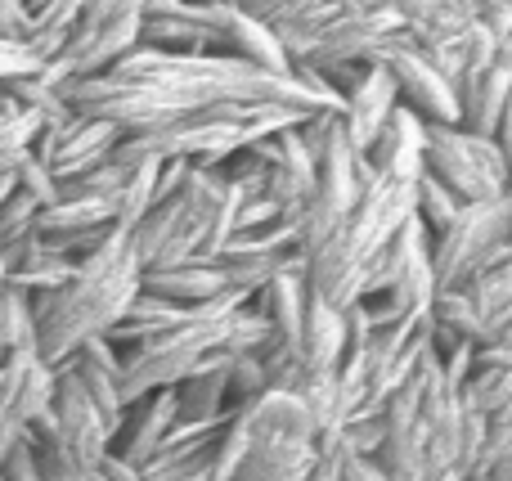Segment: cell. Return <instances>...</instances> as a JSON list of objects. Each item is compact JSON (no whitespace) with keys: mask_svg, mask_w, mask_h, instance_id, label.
<instances>
[{"mask_svg":"<svg viewBox=\"0 0 512 481\" xmlns=\"http://www.w3.org/2000/svg\"><path fill=\"white\" fill-rule=\"evenodd\" d=\"M0 347L9 356L18 351H36V315H32V297L18 293V288L5 284L0 293Z\"/></svg>","mask_w":512,"mask_h":481,"instance_id":"cell-28","label":"cell"},{"mask_svg":"<svg viewBox=\"0 0 512 481\" xmlns=\"http://www.w3.org/2000/svg\"><path fill=\"white\" fill-rule=\"evenodd\" d=\"M207 459H212V450L198 459H185V464H149L140 468L135 481H207Z\"/></svg>","mask_w":512,"mask_h":481,"instance_id":"cell-33","label":"cell"},{"mask_svg":"<svg viewBox=\"0 0 512 481\" xmlns=\"http://www.w3.org/2000/svg\"><path fill=\"white\" fill-rule=\"evenodd\" d=\"M297 360L306 374H333L342 360V311L328 306L306 288V311H301V333H297Z\"/></svg>","mask_w":512,"mask_h":481,"instance_id":"cell-18","label":"cell"},{"mask_svg":"<svg viewBox=\"0 0 512 481\" xmlns=\"http://www.w3.org/2000/svg\"><path fill=\"white\" fill-rule=\"evenodd\" d=\"M486 477L490 481H512V455H504V459H495V464L486 468Z\"/></svg>","mask_w":512,"mask_h":481,"instance_id":"cell-39","label":"cell"},{"mask_svg":"<svg viewBox=\"0 0 512 481\" xmlns=\"http://www.w3.org/2000/svg\"><path fill=\"white\" fill-rule=\"evenodd\" d=\"M54 396V365H45L36 351H18L0 369V459L27 441L32 423L50 410Z\"/></svg>","mask_w":512,"mask_h":481,"instance_id":"cell-9","label":"cell"},{"mask_svg":"<svg viewBox=\"0 0 512 481\" xmlns=\"http://www.w3.org/2000/svg\"><path fill=\"white\" fill-rule=\"evenodd\" d=\"M216 54H230V59H243V63H252V68H265V72H292L274 27L261 23V18L239 14V9H230V18H225L221 36H216Z\"/></svg>","mask_w":512,"mask_h":481,"instance_id":"cell-19","label":"cell"},{"mask_svg":"<svg viewBox=\"0 0 512 481\" xmlns=\"http://www.w3.org/2000/svg\"><path fill=\"white\" fill-rule=\"evenodd\" d=\"M504 455H512V410L499 414V419H490L486 441H481V455H477V468H490Z\"/></svg>","mask_w":512,"mask_h":481,"instance_id":"cell-34","label":"cell"},{"mask_svg":"<svg viewBox=\"0 0 512 481\" xmlns=\"http://www.w3.org/2000/svg\"><path fill=\"white\" fill-rule=\"evenodd\" d=\"M225 329H230V315L207 320L189 306L185 324L135 342V347H122V405L140 401L144 392H158V387L185 383L212 360H225Z\"/></svg>","mask_w":512,"mask_h":481,"instance_id":"cell-4","label":"cell"},{"mask_svg":"<svg viewBox=\"0 0 512 481\" xmlns=\"http://www.w3.org/2000/svg\"><path fill=\"white\" fill-rule=\"evenodd\" d=\"M230 0H149L140 18V45L167 54H216Z\"/></svg>","mask_w":512,"mask_h":481,"instance_id":"cell-7","label":"cell"},{"mask_svg":"<svg viewBox=\"0 0 512 481\" xmlns=\"http://www.w3.org/2000/svg\"><path fill=\"white\" fill-rule=\"evenodd\" d=\"M495 140H499V149H504V167H508V189H512V131H499Z\"/></svg>","mask_w":512,"mask_h":481,"instance_id":"cell-40","label":"cell"},{"mask_svg":"<svg viewBox=\"0 0 512 481\" xmlns=\"http://www.w3.org/2000/svg\"><path fill=\"white\" fill-rule=\"evenodd\" d=\"M423 144H427V122L414 108L396 104L391 117L382 122V131L373 135V144L360 153L369 162L373 176L387 180H418L423 176Z\"/></svg>","mask_w":512,"mask_h":481,"instance_id":"cell-13","label":"cell"},{"mask_svg":"<svg viewBox=\"0 0 512 481\" xmlns=\"http://www.w3.org/2000/svg\"><path fill=\"white\" fill-rule=\"evenodd\" d=\"M0 481H41V464H36L32 441H18V446L0 459Z\"/></svg>","mask_w":512,"mask_h":481,"instance_id":"cell-35","label":"cell"},{"mask_svg":"<svg viewBox=\"0 0 512 481\" xmlns=\"http://www.w3.org/2000/svg\"><path fill=\"white\" fill-rule=\"evenodd\" d=\"M481 347L512 351V302H508V306H499V311L486 320V333H481Z\"/></svg>","mask_w":512,"mask_h":481,"instance_id":"cell-37","label":"cell"},{"mask_svg":"<svg viewBox=\"0 0 512 481\" xmlns=\"http://www.w3.org/2000/svg\"><path fill=\"white\" fill-rule=\"evenodd\" d=\"M180 423V410H176V387H158V392H144L140 401L126 405L122 423L113 432V446L108 455H117L122 464H131L135 473L149 468L158 459L162 441L171 437V428Z\"/></svg>","mask_w":512,"mask_h":481,"instance_id":"cell-12","label":"cell"},{"mask_svg":"<svg viewBox=\"0 0 512 481\" xmlns=\"http://www.w3.org/2000/svg\"><path fill=\"white\" fill-rule=\"evenodd\" d=\"M117 140H122V131L108 122H99V117H81V113H63L54 117V122L41 126V135H36L32 153L50 167V176L59 180H77L86 176L90 167H99V162L113 158Z\"/></svg>","mask_w":512,"mask_h":481,"instance_id":"cell-8","label":"cell"},{"mask_svg":"<svg viewBox=\"0 0 512 481\" xmlns=\"http://www.w3.org/2000/svg\"><path fill=\"white\" fill-rule=\"evenodd\" d=\"M63 365L77 374L81 392H86L90 401H95V410L104 414L108 432H117V423H122V414H126V405H122V351H117L108 338H90V342H81Z\"/></svg>","mask_w":512,"mask_h":481,"instance_id":"cell-15","label":"cell"},{"mask_svg":"<svg viewBox=\"0 0 512 481\" xmlns=\"http://www.w3.org/2000/svg\"><path fill=\"white\" fill-rule=\"evenodd\" d=\"M230 360V356H225ZM225 360H212L185 383H176V410L180 423H225L230 419V374Z\"/></svg>","mask_w":512,"mask_h":481,"instance_id":"cell-21","label":"cell"},{"mask_svg":"<svg viewBox=\"0 0 512 481\" xmlns=\"http://www.w3.org/2000/svg\"><path fill=\"white\" fill-rule=\"evenodd\" d=\"M382 68L396 81V95L405 108H414L427 126H459V95H454L450 77L418 50L414 41L396 45V50L382 59Z\"/></svg>","mask_w":512,"mask_h":481,"instance_id":"cell-11","label":"cell"},{"mask_svg":"<svg viewBox=\"0 0 512 481\" xmlns=\"http://www.w3.org/2000/svg\"><path fill=\"white\" fill-rule=\"evenodd\" d=\"M396 104H400V95H396L391 72L382 68V63H369L364 77L342 95V108H337V113H342V131H346V140H351L355 153L369 149L373 135L382 131V122L391 117Z\"/></svg>","mask_w":512,"mask_h":481,"instance_id":"cell-14","label":"cell"},{"mask_svg":"<svg viewBox=\"0 0 512 481\" xmlns=\"http://www.w3.org/2000/svg\"><path fill=\"white\" fill-rule=\"evenodd\" d=\"M239 14L248 18H261V23H274V18H283L292 9V0H230Z\"/></svg>","mask_w":512,"mask_h":481,"instance_id":"cell-38","label":"cell"},{"mask_svg":"<svg viewBox=\"0 0 512 481\" xmlns=\"http://www.w3.org/2000/svg\"><path fill=\"white\" fill-rule=\"evenodd\" d=\"M153 180H158V162H131L122 189L113 194V221H117V230H131V225L153 207Z\"/></svg>","mask_w":512,"mask_h":481,"instance_id":"cell-27","label":"cell"},{"mask_svg":"<svg viewBox=\"0 0 512 481\" xmlns=\"http://www.w3.org/2000/svg\"><path fill=\"white\" fill-rule=\"evenodd\" d=\"M337 481H387V468H382L373 455H351V450H342Z\"/></svg>","mask_w":512,"mask_h":481,"instance_id":"cell-36","label":"cell"},{"mask_svg":"<svg viewBox=\"0 0 512 481\" xmlns=\"http://www.w3.org/2000/svg\"><path fill=\"white\" fill-rule=\"evenodd\" d=\"M140 261L131 252L126 230H113L90 257L77 261L72 279L54 293L32 297L36 315V356L45 365H63L81 342L104 338L122 311L131 306V297L140 293Z\"/></svg>","mask_w":512,"mask_h":481,"instance_id":"cell-2","label":"cell"},{"mask_svg":"<svg viewBox=\"0 0 512 481\" xmlns=\"http://www.w3.org/2000/svg\"><path fill=\"white\" fill-rule=\"evenodd\" d=\"M459 207L463 203L432 176V171H423V176L414 180V216H418V225H423L432 239L454 221V216H459Z\"/></svg>","mask_w":512,"mask_h":481,"instance_id":"cell-29","label":"cell"},{"mask_svg":"<svg viewBox=\"0 0 512 481\" xmlns=\"http://www.w3.org/2000/svg\"><path fill=\"white\" fill-rule=\"evenodd\" d=\"M50 419H54V437L68 450L77 464L99 468L113 446V432H108L104 414L95 410L86 392H81L77 374L68 365H54V396H50Z\"/></svg>","mask_w":512,"mask_h":481,"instance_id":"cell-10","label":"cell"},{"mask_svg":"<svg viewBox=\"0 0 512 481\" xmlns=\"http://www.w3.org/2000/svg\"><path fill=\"white\" fill-rule=\"evenodd\" d=\"M423 171H432L459 203H486L508 194L504 149L490 135H472L463 126H427Z\"/></svg>","mask_w":512,"mask_h":481,"instance_id":"cell-6","label":"cell"},{"mask_svg":"<svg viewBox=\"0 0 512 481\" xmlns=\"http://www.w3.org/2000/svg\"><path fill=\"white\" fill-rule=\"evenodd\" d=\"M427 320H432L436 333L463 338L472 347H481V333H486V320L477 315V306H472V297L463 288H436L432 306H427Z\"/></svg>","mask_w":512,"mask_h":481,"instance_id":"cell-25","label":"cell"},{"mask_svg":"<svg viewBox=\"0 0 512 481\" xmlns=\"http://www.w3.org/2000/svg\"><path fill=\"white\" fill-rule=\"evenodd\" d=\"M504 243H512V189L486 203H463L459 216L432 239L436 288H463Z\"/></svg>","mask_w":512,"mask_h":481,"instance_id":"cell-5","label":"cell"},{"mask_svg":"<svg viewBox=\"0 0 512 481\" xmlns=\"http://www.w3.org/2000/svg\"><path fill=\"white\" fill-rule=\"evenodd\" d=\"M508 95H512V77L499 63H490L459 95V126L472 135H490V140H495L499 126H504V113H508Z\"/></svg>","mask_w":512,"mask_h":481,"instance_id":"cell-20","label":"cell"},{"mask_svg":"<svg viewBox=\"0 0 512 481\" xmlns=\"http://www.w3.org/2000/svg\"><path fill=\"white\" fill-rule=\"evenodd\" d=\"M463 293L472 297V306H477L481 320H490L499 306L512 302V243H504V248H499L495 257L463 284Z\"/></svg>","mask_w":512,"mask_h":481,"instance_id":"cell-26","label":"cell"},{"mask_svg":"<svg viewBox=\"0 0 512 481\" xmlns=\"http://www.w3.org/2000/svg\"><path fill=\"white\" fill-rule=\"evenodd\" d=\"M18 194H27L36 207H50L54 198H59V180L50 176V167H45L36 153H27L23 162H18V180H14Z\"/></svg>","mask_w":512,"mask_h":481,"instance_id":"cell-32","label":"cell"},{"mask_svg":"<svg viewBox=\"0 0 512 481\" xmlns=\"http://www.w3.org/2000/svg\"><path fill=\"white\" fill-rule=\"evenodd\" d=\"M252 306H256V315L270 324L274 342L297 351L301 311H306V270H279V275H270L252 293Z\"/></svg>","mask_w":512,"mask_h":481,"instance_id":"cell-17","label":"cell"},{"mask_svg":"<svg viewBox=\"0 0 512 481\" xmlns=\"http://www.w3.org/2000/svg\"><path fill=\"white\" fill-rule=\"evenodd\" d=\"M27 9H32V23H27L23 45L45 63L68 45V36H72V27H77L81 9H86V0H32Z\"/></svg>","mask_w":512,"mask_h":481,"instance_id":"cell-23","label":"cell"},{"mask_svg":"<svg viewBox=\"0 0 512 481\" xmlns=\"http://www.w3.org/2000/svg\"><path fill=\"white\" fill-rule=\"evenodd\" d=\"M36 216H41V207L27 194H18V189L0 203V261H9L23 243L36 239Z\"/></svg>","mask_w":512,"mask_h":481,"instance_id":"cell-30","label":"cell"},{"mask_svg":"<svg viewBox=\"0 0 512 481\" xmlns=\"http://www.w3.org/2000/svg\"><path fill=\"white\" fill-rule=\"evenodd\" d=\"M414 216V180H369L355 207L337 221V230L306 257V288L328 306L346 311L364 297V270L391 243V234Z\"/></svg>","mask_w":512,"mask_h":481,"instance_id":"cell-3","label":"cell"},{"mask_svg":"<svg viewBox=\"0 0 512 481\" xmlns=\"http://www.w3.org/2000/svg\"><path fill=\"white\" fill-rule=\"evenodd\" d=\"M63 104L81 117L117 126L122 135L203 113L216 104H274L292 113L342 108V99L310 72H265L230 54H167L135 45L108 72L81 77L63 90Z\"/></svg>","mask_w":512,"mask_h":481,"instance_id":"cell-1","label":"cell"},{"mask_svg":"<svg viewBox=\"0 0 512 481\" xmlns=\"http://www.w3.org/2000/svg\"><path fill=\"white\" fill-rule=\"evenodd\" d=\"M140 288H149V293L167 297L176 306H203L221 293H239V288H230L221 257H189V261H176V266L144 270Z\"/></svg>","mask_w":512,"mask_h":481,"instance_id":"cell-16","label":"cell"},{"mask_svg":"<svg viewBox=\"0 0 512 481\" xmlns=\"http://www.w3.org/2000/svg\"><path fill=\"white\" fill-rule=\"evenodd\" d=\"M185 320H189V306H176V302H167V297L140 288V293L131 297V306L122 311V320H117L104 338L122 351V347H135V342H144V338H158V333L176 329V324H185Z\"/></svg>","mask_w":512,"mask_h":481,"instance_id":"cell-22","label":"cell"},{"mask_svg":"<svg viewBox=\"0 0 512 481\" xmlns=\"http://www.w3.org/2000/svg\"><path fill=\"white\" fill-rule=\"evenodd\" d=\"M225 374H230V410H243L256 396L270 392V378H265V360L261 356H230L225 360Z\"/></svg>","mask_w":512,"mask_h":481,"instance_id":"cell-31","label":"cell"},{"mask_svg":"<svg viewBox=\"0 0 512 481\" xmlns=\"http://www.w3.org/2000/svg\"><path fill=\"white\" fill-rule=\"evenodd\" d=\"M463 481H490V477H486V468H468V473H463Z\"/></svg>","mask_w":512,"mask_h":481,"instance_id":"cell-41","label":"cell"},{"mask_svg":"<svg viewBox=\"0 0 512 481\" xmlns=\"http://www.w3.org/2000/svg\"><path fill=\"white\" fill-rule=\"evenodd\" d=\"M27 441H32L36 464H41V481H104V473H99V468L77 464V459H72L68 450L59 446V437H54V419H50V410H45L41 419L32 423Z\"/></svg>","mask_w":512,"mask_h":481,"instance_id":"cell-24","label":"cell"}]
</instances>
